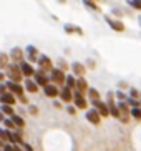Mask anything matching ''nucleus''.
I'll list each match as a JSON object with an SVG mask.
<instances>
[{"label": "nucleus", "instance_id": "34", "mask_svg": "<svg viewBox=\"0 0 141 151\" xmlns=\"http://www.w3.org/2000/svg\"><path fill=\"white\" fill-rule=\"evenodd\" d=\"M4 151H13V145H4Z\"/></svg>", "mask_w": 141, "mask_h": 151}, {"label": "nucleus", "instance_id": "39", "mask_svg": "<svg viewBox=\"0 0 141 151\" xmlns=\"http://www.w3.org/2000/svg\"><path fill=\"white\" fill-rule=\"evenodd\" d=\"M13 151H23V150L18 146V145H13Z\"/></svg>", "mask_w": 141, "mask_h": 151}, {"label": "nucleus", "instance_id": "44", "mask_svg": "<svg viewBox=\"0 0 141 151\" xmlns=\"http://www.w3.org/2000/svg\"><path fill=\"white\" fill-rule=\"evenodd\" d=\"M0 151H4V150H2V148H0Z\"/></svg>", "mask_w": 141, "mask_h": 151}, {"label": "nucleus", "instance_id": "45", "mask_svg": "<svg viewBox=\"0 0 141 151\" xmlns=\"http://www.w3.org/2000/svg\"><path fill=\"white\" fill-rule=\"evenodd\" d=\"M140 106H141V101H140Z\"/></svg>", "mask_w": 141, "mask_h": 151}, {"label": "nucleus", "instance_id": "38", "mask_svg": "<svg viewBox=\"0 0 141 151\" xmlns=\"http://www.w3.org/2000/svg\"><path fill=\"white\" fill-rule=\"evenodd\" d=\"M18 98H20V101H22L23 105H27V103H28V101H27V98L23 96V95H20V96H18Z\"/></svg>", "mask_w": 141, "mask_h": 151}, {"label": "nucleus", "instance_id": "36", "mask_svg": "<svg viewBox=\"0 0 141 151\" xmlns=\"http://www.w3.org/2000/svg\"><path fill=\"white\" fill-rule=\"evenodd\" d=\"M75 111H76L75 106H68V113H70V115H75Z\"/></svg>", "mask_w": 141, "mask_h": 151}, {"label": "nucleus", "instance_id": "30", "mask_svg": "<svg viewBox=\"0 0 141 151\" xmlns=\"http://www.w3.org/2000/svg\"><path fill=\"white\" fill-rule=\"evenodd\" d=\"M83 2H85V5H88L91 10H98V5H96V4H93L91 0H83Z\"/></svg>", "mask_w": 141, "mask_h": 151}, {"label": "nucleus", "instance_id": "5", "mask_svg": "<svg viewBox=\"0 0 141 151\" xmlns=\"http://www.w3.org/2000/svg\"><path fill=\"white\" fill-rule=\"evenodd\" d=\"M5 86H7V91L13 93L15 96H20V95L25 93L23 86H22L20 83H17V81H7V83H5Z\"/></svg>", "mask_w": 141, "mask_h": 151}, {"label": "nucleus", "instance_id": "33", "mask_svg": "<svg viewBox=\"0 0 141 151\" xmlns=\"http://www.w3.org/2000/svg\"><path fill=\"white\" fill-rule=\"evenodd\" d=\"M5 91H7V86H5V83H2V81H0V95H4Z\"/></svg>", "mask_w": 141, "mask_h": 151}, {"label": "nucleus", "instance_id": "9", "mask_svg": "<svg viewBox=\"0 0 141 151\" xmlns=\"http://www.w3.org/2000/svg\"><path fill=\"white\" fill-rule=\"evenodd\" d=\"M105 20H106V23H108V25H110V27L113 28L115 32H123L124 30L123 22H121V20H118V18H111V17H108V15H106Z\"/></svg>", "mask_w": 141, "mask_h": 151}, {"label": "nucleus", "instance_id": "1", "mask_svg": "<svg viewBox=\"0 0 141 151\" xmlns=\"http://www.w3.org/2000/svg\"><path fill=\"white\" fill-rule=\"evenodd\" d=\"M7 71H5V75L10 78V81H17V83H20L23 78L22 71H20V67H18V63H9L7 65Z\"/></svg>", "mask_w": 141, "mask_h": 151}, {"label": "nucleus", "instance_id": "31", "mask_svg": "<svg viewBox=\"0 0 141 151\" xmlns=\"http://www.w3.org/2000/svg\"><path fill=\"white\" fill-rule=\"evenodd\" d=\"M116 98H118V100H124V101H126V95H124L123 91H118V93H116Z\"/></svg>", "mask_w": 141, "mask_h": 151}, {"label": "nucleus", "instance_id": "7", "mask_svg": "<svg viewBox=\"0 0 141 151\" xmlns=\"http://www.w3.org/2000/svg\"><path fill=\"white\" fill-rule=\"evenodd\" d=\"M71 101H73L75 108H78V110H85V108L88 106V101H86V98H85L81 93H78V91L73 95V100H71Z\"/></svg>", "mask_w": 141, "mask_h": 151}, {"label": "nucleus", "instance_id": "6", "mask_svg": "<svg viewBox=\"0 0 141 151\" xmlns=\"http://www.w3.org/2000/svg\"><path fill=\"white\" fill-rule=\"evenodd\" d=\"M33 76H35V80H33V81H35V83L38 85V86H42V88H43V86H45L47 83H50V76L47 75L45 71H42V70H38V71L35 70Z\"/></svg>", "mask_w": 141, "mask_h": 151}, {"label": "nucleus", "instance_id": "17", "mask_svg": "<svg viewBox=\"0 0 141 151\" xmlns=\"http://www.w3.org/2000/svg\"><path fill=\"white\" fill-rule=\"evenodd\" d=\"M23 90H25V91H28V93H37V91H38V85H37L33 80L27 78L25 85H23Z\"/></svg>", "mask_w": 141, "mask_h": 151}, {"label": "nucleus", "instance_id": "3", "mask_svg": "<svg viewBox=\"0 0 141 151\" xmlns=\"http://www.w3.org/2000/svg\"><path fill=\"white\" fill-rule=\"evenodd\" d=\"M91 105H93V108L100 113L101 116H110V110H108V105H106L105 101H101L100 98L98 100H91Z\"/></svg>", "mask_w": 141, "mask_h": 151}, {"label": "nucleus", "instance_id": "12", "mask_svg": "<svg viewBox=\"0 0 141 151\" xmlns=\"http://www.w3.org/2000/svg\"><path fill=\"white\" fill-rule=\"evenodd\" d=\"M15 101H17V96L13 93H10V91H5L4 95H0V103L2 105H10V106H13Z\"/></svg>", "mask_w": 141, "mask_h": 151}, {"label": "nucleus", "instance_id": "11", "mask_svg": "<svg viewBox=\"0 0 141 151\" xmlns=\"http://www.w3.org/2000/svg\"><path fill=\"white\" fill-rule=\"evenodd\" d=\"M25 55H27V58H28V62L30 63H35L37 60H38V50L33 47V45H28L27 47V50H25Z\"/></svg>", "mask_w": 141, "mask_h": 151}, {"label": "nucleus", "instance_id": "43", "mask_svg": "<svg viewBox=\"0 0 141 151\" xmlns=\"http://www.w3.org/2000/svg\"><path fill=\"white\" fill-rule=\"evenodd\" d=\"M58 2H60V4H65V0H58Z\"/></svg>", "mask_w": 141, "mask_h": 151}, {"label": "nucleus", "instance_id": "23", "mask_svg": "<svg viewBox=\"0 0 141 151\" xmlns=\"http://www.w3.org/2000/svg\"><path fill=\"white\" fill-rule=\"evenodd\" d=\"M0 139L10 143V131L7 128H0Z\"/></svg>", "mask_w": 141, "mask_h": 151}, {"label": "nucleus", "instance_id": "35", "mask_svg": "<svg viewBox=\"0 0 141 151\" xmlns=\"http://www.w3.org/2000/svg\"><path fill=\"white\" fill-rule=\"evenodd\" d=\"M129 95H131V98H136L140 93H138V91H136L135 88H131V90H129Z\"/></svg>", "mask_w": 141, "mask_h": 151}, {"label": "nucleus", "instance_id": "4", "mask_svg": "<svg viewBox=\"0 0 141 151\" xmlns=\"http://www.w3.org/2000/svg\"><path fill=\"white\" fill-rule=\"evenodd\" d=\"M37 63L40 65V70L42 71H52L53 70V63H52V60H50L47 55H40L38 57V60H37Z\"/></svg>", "mask_w": 141, "mask_h": 151}, {"label": "nucleus", "instance_id": "24", "mask_svg": "<svg viewBox=\"0 0 141 151\" xmlns=\"http://www.w3.org/2000/svg\"><path fill=\"white\" fill-rule=\"evenodd\" d=\"M0 111H2L4 115H9V116H12L13 113H15V111H13V108L10 106V105H2V106H0Z\"/></svg>", "mask_w": 141, "mask_h": 151}, {"label": "nucleus", "instance_id": "37", "mask_svg": "<svg viewBox=\"0 0 141 151\" xmlns=\"http://www.w3.org/2000/svg\"><path fill=\"white\" fill-rule=\"evenodd\" d=\"M23 150L25 151H33V148H32L30 145H25V143H23Z\"/></svg>", "mask_w": 141, "mask_h": 151}, {"label": "nucleus", "instance_id": "15", "mask_svg": "<svg viewBox=\"0 0 141 151\" xmlns=\"http://www.w3.org/2000/svg\"><path fill=\"white\" fill-rule=\"evenodd\" d=\"M9 58L12 60L13 63H20V62H23V52L20 48H17V47H15V48H12Z\"/></svg>", "mask_w": 141, "mask_h": 151}, {"label": "nucleus", "instance_id": "32", "mask_svg": "<svg viewBox=\"0 0 141 151\" xmlns=\"http://www.w3.org/2000/svg\"><path fill=\"white\" fill-rule=\"evenodd\" d=\"M28 110H30V113H32V115H37V113H38V108H37V106H33V105H30V106H28Z\"/></svg>", "mask_w": 141, "mask_h": 151}, {"label": "nucleus", "instance_id": "16", "mask_svg": "<svg viewBox=\"0 0 141 151\" xmlns=\"http://www.w3.org/2000/svg\"><path fill=\"white\" fill-rule=\"evenodd\" d=\"M58 96L62 98V101H65V103H70L71 100H73V93H71V90L68 88V86H65V88L60 90Z\"/></svg>", "mask_w": 141, "mask_h": 151}, {"label": "nucleus", "instance_id": "28", "mask_svg": "<svg viewBox=\"0 0 141 151\" xmlns=\"http://www.w3.org/2000/svg\"><path fill=\"white\" fill-rule=\"evenodd\" d=\"M4 126H5L7 129H9V131H12V129L17 128V126L13 124V121H12V120H4Z\"/></svg>", "mask_w": 141, "mask_h": 151}, {"label": "nucleus", "instance_id": "8", "mask_svg": "<svg viewBox=\"0 0 141 151\" xmlns=\"http://www.w3.org/2000/svg\"><path fill=\"white\" fill-rule=\"evenodd\" d=\"M20 71H22V75L27 76V78H30V76H33V73H35V68L32 67L30 62H20Z\"/></svg>", "mask_w": 141, "mask_h": 151}, {"label": "nucleus", "instance_id": "21", "mask_svg": "<svg viewBox=\"0 0 141 151\" xmlns=\"http://www.w3.org/2000/svg\"><path fill=\"white\" fill-rule=\"evenodd\" d=\"M65 83H66V86H68L70 90H73V88H75V83H76L75 76H73V75H66L65 76Z\"/></svg>", "mask_w": 141, "mask_h": 151}, {"label": "nucleus", "instance_id": "27", "mask_svg": "<svg viewBox=\"0 0 141 151\" xmlns=\"http://www.w3.org/2000/svg\"><path fill=\"white\" fill-rule=\"evenodd\" d=\"M88 96H90V101H91V100H98V98H100V93H98V90H95V88H88Z\"/></svg>", "mask_w": 141, "mask_h": 151}, {"label": "nucleus", "instance_id": "42", "mask_svg": "<svg viewBox=\"0 0 141 151\" xmlns=\"http://www.w3.org/2000/svg\"><path fill=\"white\" fill-rule=\"evenodd\" d=\"M4 145H5V143L2 141V139H0V148H4Z\"/></svg>", "mask_w": 141, "mask_h": 151}, {"label": "nucleus", "instance_id": "25", "mask_svg": "<svg viewBox=\"0 0 141 151\" xmlns=\"http://www.w3.org/2000/svg\"><path fill=\"white\" fill-rule=\"evenodd\" d=\"M7 65H9V55L0 53V68H5Z\"/></svg>", "mask_w": 141, "mask_h": 151}, {"label": "nucleus", "instance_id": "20", "mask_svg": "<svg viewBox=\"0 0 141 151\" xmlns=\"http://www.w3.org/2000/svg\"><path fill=\"white\" fill-rule=\"evenodd\" d=\"M10 143H12V145H23V139L18 133H12V131H10Z\"/></svg>", "mask_w": 141, "mask_h": 151}, {"label": "nucleus", "instance_id": "13", "mask_svg": "<svg viewBox=\"0 0 141 151\" xmlns=\"http://www.w3.org/2000/svg\"><path fill=\"white\" fill-rule=\"evenodd\" d=\"M86 120H88L91 124H100V121H101V115L93 108V110L86 111Z\"/></svg>", "mask_w": 141, "mask_h": 151}, {"label": "nucleus", "instance_id": "40", "mask_svg": "<svg viewBox=\"0 0 141 151\" xmlns=\"http://www.w3.org/2000/svg\"><path fill=\"white\" fill-rule=\"evenodd\" d=\"M4 78H5V73H2V71H0V81H4Z\"/></svg>", "mask_w": 141, "mask_h": 151}, {"label": "nucleus", "instance_id": "2", "mask_svg": "<svg viewBox=\"0 0 141 151\" xmlns=\"http://www.w3.org/2000/svg\"><path fill=\"white\" fill-rule=\"evenodd\" d=\"M52 75H50V81L52 83H55L57 86H62L63 83H65V71L60 70V68H53L52 71H50Z\"/></svg>", "mask_w": 141, "mask_h": 151}, {"label": "nucleus", "instance_id": "10", "mask_svg": "<svg viewBox=\"0 0 141 151\" xmlns=\"http://www.w3.org/2000/svg\"><path fill=\"white\" fill-rule=\"evenodd\" d=\"M43 91L48 98H55V96H58V93H60V90H58V86L55 83H47L43 86Z\"/></svg>", "mask_w": 141, "mask_h": 151}, {"label": "nucleus", "instance_id": "14", "mask_svg": "<svg viewBox=\"0 0 141 151\" xmlns=\"http://www.w3.org/2000/svg\"><path fill=\"white\" fill-rule=\"evenodd\" d=\"M75 90L81 95L86 93V91H88V81L85 80L83 76H78V80H76V83H75Z\"/></svg>", "mask_w": 141, "mask_h": 151}, {"label": "nucleus", "instance_id": "26", "mask_svg": "<svg viewBox=\"0 0 141 151\" xmlns=\"http://www.w3.org/2000/svg\"><path fill=\"white\" fill-rule=\"evenodd\" d=\"M129 115L135 116V118H138V120H141V108L136 106V108H129Z\"/></svg>", "mask_w": 141, "mask_h": 151}, {"label": "nucleus", "instance_id": "19", "mask_svg": "<svg viewBox=\"0 0 141 151\" xmlns=\"http://www.w3.org/2000/svg\"><path fill=\"white\" fill-rule=\"evenodd\" d=\"M10 120L13 121V124H15L17 128H23V126H25V120H23L20 115H15V113H13V115L10 116Z\"/></svg>", "mask_w": 141, "mask_h": 151}, {"label": "nucleus", "instance_id": "18", "mask_svg": "<svg viewBox=\"0 0 141 151\" xmlns=\"http://www.w3.org/2000/svg\"><path fill=\"white\" fill-rule=\"evenodd\" d=\"M71 71H73V75H76V76H83L86 68H85V65H81L80 62H75L71 65Z\"/></svg>", "mask_w": 141, "mask_h": 151}, {"label": "nucleus", "instance_id": "41", "mask_svg": "<svg viewBox=\"0 0 141 151\" xmlns=\"http://www.w3.org/2000/svg\"><path fill=\"white\" fill-rule=\"evenodd\" d=\"M0 121H4V113L0 111Z\"/></svg>", "mask_w": 141, "mask_h": 151}, {"label": "nucleus", "instance_id": "29", "mask_svg": "<svg viewBox=\"0 0 141 151\" xmlns=\"http://www.w3.org/2000/svg\"><path fill=\"white\" fill-rule=\"evenodd\" d=\"M128 4L131 5L133 9H136V10H141V0H128Z\"/></svg>", "mask_w": 141, "mask_h": 151}, {"label": "nucleus", "instance_id": "22", "mask_svg": "<svg viewBox=\"0 0 141 151\" xmlns=\"http://www.w3.org/2000/svg\"><path fill=\"white\" fill-rule=\"evenodd\" d=\"M65 30L68 32V33H78V35H83V30L78 27H75V25H65Z\"/></svg>", "mask_w": 141, "mask_h": 151}]
</instances>
